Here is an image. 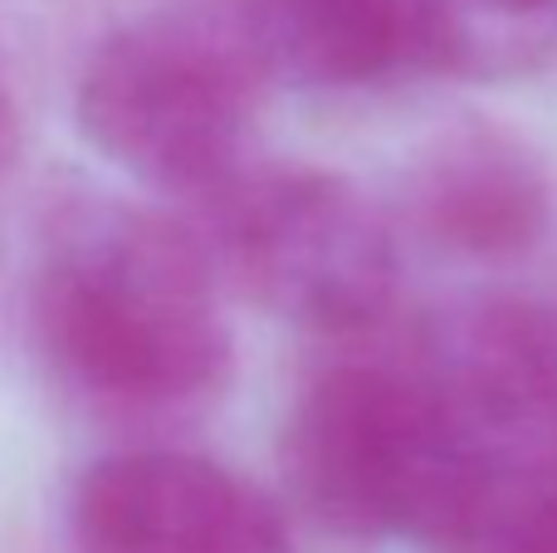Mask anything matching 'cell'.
Returning <instances> with one entry per match:
<instances>
[{
    "mask_svg": "<svg viewBox=\"0 0 557 553\" xmlns=\"http://www.w3.org/2000/svg\"><path fill=\"white\" fill-rule=\"evenodd\" d=\"M406 211L441 250L504 260L529 250L548 225V176L513 133L460 123L416 157Z\"/></svg>",
    "mask_w": 557,
    "mask_h": 553,
    "instance_id": "7",
    "label": "cell"
},
{
    "mask_svg": "<svg viewBox=\"0 0 557 553\" xmlns=\"http://www.w3.org/2000/svg\"><path fill=\"white\" fill-rule=\"evenodd\" d=\"M245 29L274 78L318 94L425 74V20L416 0H250Z\"/></svg>",
    "mask_w": 557,
    "mask_h": 553,
    "instance_id": "8",
    "label": "cell"
},
{
    "mask_svg": "<svg viewBox=\"0 0 557 553\" xmlns=\"http://www.w3.org/2000/svg\"><path fill=\"white\" fill-rule=\"evenodd\" d=\"M264 69L245 20L162 10L103 35L78 74V133L113 167L172 196H225L240 182Z\"/></svg>",
    "mask_w": 557,
    "mask_h": 553,
    "instance_id": "3",
    "label": "cell"
},
{
    "mask_svg": "<svg viewBox=\"0 0 557 553\" xmlns=\"http://www.w3.org/2000/svg\"><path fill=\"white\" fill-rule=\"evenodd\" d=\"M490 553H557V495L553 490L529 500L523 509H513L509 525L490 544Z\"/></svg>",
    "mask_w": 557,
    "mask_h": 553,
    "instance_id": "10",
    "label": "cell"
},
{
    "mask_svg": "<svg viewBox=\"0 0 557 553\" xmlns=\"http://www.w3.org/2000/svg\"><path fill=\"white\" fill-rule=\"evenodd\" d=\"M29 333L78 402L123 417L191 411L235 372L211 250L133 201L59 211L29 290Z\"/></svg>",
    "mask_w": 557,
    "mask_h": 553,
    "instance_id": "1",
    "label": "cell"
},
{
    "mask_svg": "<svg viewBox=\"0 0 557 553\" xmlns=\"http://www.w3.org/2000/svg\"><path fill=\"white\" fill-rule=\"evenodd\" d=\"M74 553H294L284 509L250 476L191 451H117L78 476Z\"/></svg>",
    "mask_w": 557,
    "mask_h": 553,
    "instance_id": "6",
    "label": "cell"
},
{
    "mask_svg": "<svg viewBox=\"0 0 557 553\" xmlns=\"http://www.w3.org/2000/svg\"><path fill=\"white\" fill-rule=\"evenodd\" d=\"M278 470L313 525L347 539H416L490 553L513 509L460 446L425 372L337 362L298 392Z\"/></svg>",
    "mask_w": 557,
    "mask_h": 553,
    "instance_id": "2",
    "label": "cell"
},
{
    "mask_svg": "<svg viewBox=\"0 0 557 553\" xmlns=\"http://www.w3.org/2000/svg\"><path fill=\"white\" fill-rule=\"evenodd\" d=\"M425 382L460 446L509 505L548 495L557 476V329L519 299L455 309L431 333Z\"/></svg>",
    "mask_w": 557,
    "mask_h": 553,
    "instance_id": "5",
    "label": "cell"
},
{
    "mask_svg": "<svg viewBox=\"0 0 557 553\" xmlns=\"http://www.w3.org/2000/svg\"><path fill=\"white\" fill-rule=\"evenodd\" d=\"M425 74L509 78L543 64L557 39V0H416Z\"/></svg>",
    "mask_w": 557,
    "mask_h": 553,
    "instance_id": "9",
    "label": "cell"
},
{
    "mask_svg": "<svg viewBox=\"0 0 557 553\" xmlns=\"http://www.w3.org/2000/svg\"><path fill=\"white\" fill-rule=\"evenodd\" d=\"M20 143H25V118H20V98H15V88H10L5 69H0V176L15 167Z\"/></svg>",
    "mask_w": 557,
    "mask_h": 553,
    "instance_id": "11",
    "label": "cell"
},
{
    "mask_svg": "<svg viewBox=\"0 0 557 553\" xmlns=\"http://www.w3.org/2000/svg\"><path fill=\"white\" fill-rule=\"evenodd\" d=\"M221 201V255L240 290L308 333H357L396 294V241L362 186L323 167L245 172Z\"/></svg>",
    "mask_w": 557,
    "mask_h": 553,
    "instance_id": "4",
    "label": "cell"
}]
</instances>
